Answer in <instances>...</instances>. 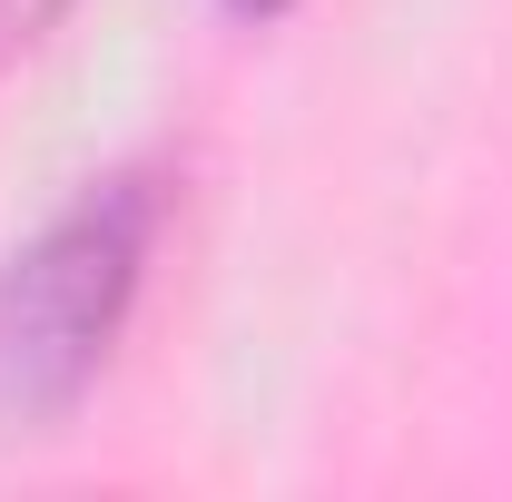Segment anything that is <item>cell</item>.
Returning a JSON list of instances; mask_svg holds the SVG:
<instances>
[{
    "label": "cell",
    "mask_w": 512,
    "mask_h": 502,
    "mask_svg": "<svg viewBox=\"0 0 512 502\" xmlns=\"http://www.w3.org/2000/svg\"><path fill=\"white\" fill-rule=\"evenodd\" d=\"M168 227L158 168H109L69 197L30 247L0 256V443L50 434L119 355L128 306Z\"/></svg>",
    "instance_id": "1"
},
{
    "label": "cell",
    "mask_w": 512,
    "mask_h": 502,
    "mask_svg": "<svg viewBox=\"0 0 512 502\" xmlns=\"http://www.w3.org/2000/svg\"><path fill=\"white\" fill-rule=\"evenodd\" d=\"M60 20H69V0H0V69L30 60V50H40Z\"/></svg>",
    "instance_id": "2"
},
{
    "label": "cell",
    "mask_w": 512,
    "mask_h": 502,
    "mask_svg": "<svg viewBox=\"0 0 512 502\" xmlns=\"http://www.w3.org/2000/svg\"><path fill=\"white\" fill-rule=\"evenodd\" d=\"M227 10H247V20H266V10H286V0H227Z\"/></svg>",
    "instance_id": "3"
}]
</instances>
